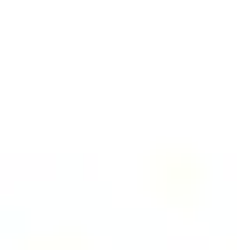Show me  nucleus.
I'll return each mask as SVG.
<instances>
[]
</instances>
